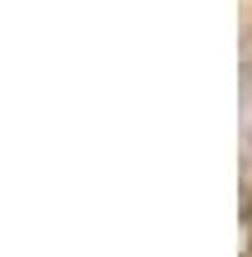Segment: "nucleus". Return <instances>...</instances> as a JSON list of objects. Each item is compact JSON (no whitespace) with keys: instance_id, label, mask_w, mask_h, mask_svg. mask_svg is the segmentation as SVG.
Wrapping results in <instances>:
<instances>
[{"instance_id":"f257e3e1","label":"nucleus","mask_w":252,"mask_h":257,"mask_svg":"<svg viewBox=\"0 0 252 257\" xmlns=\"http://www.w3.org/2000/svg\"><path fill=\"white\" fill-rule=\"evenodd\" d=\"M243 257H252V200H243Z\"/></svg>"},{"instance_id":"f03ea898","label":"nucleus","mask_w":252,"mask_h":257,"mask_svg":"<svg viewBox=\"0 0 252 257\" xmlns=\"http://www.w3.org/2000/svg\"><path fill=\"white\" fill-rule=\"evenodd\" d=\"M247 153H252V86H247Z\"/></svg>"}]
</instances>
